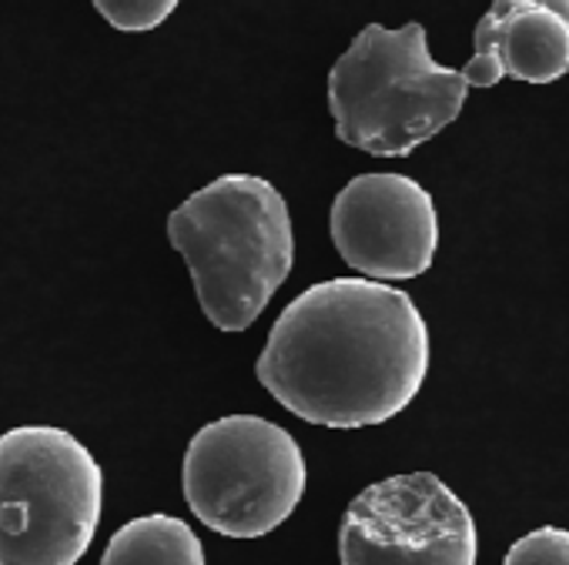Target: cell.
<instances>
[{
	"mask_svg": "<svg viewBox=\"0 0 569 565\" xmlns=\"http://www.w3.org/2000/svg\"><path fill=\"white\" fill-rule=\"evenodd\" d=\"M254 372L271 398L302 422L382 425L426 382L429 329L402 289L329 278L284 305Z\"/></svg>",
	"mask_w": 569,
	"mask_h": 565,
	"instance_id": "6da1fadb",
	"label": "cell"
},
{
	"mask_svg": "<svg viewBox=\"0 0 569 565\" xmlns=\"http://www.w3.org/2000/svg\"><path fill=\"white\" fill-rule=\"evenodd\" d=\"M168 241L218 332L251 329L296 264L289 204L258 174H221L184 198L168 218Z\"/></svg>",
	"mask_w": 569,
	"mask_h": 565,
	"instance_id": "7a4b0ae2",
	"label": "cell"
},
{
	"mask_svg": "<svg viewBox=\"0 0 569 565\" xmlns=\"http://www.w3.org/2000/svg\"><path fill=\"white\" fill-rule=\"evenodd\" d=\"M459 71L432 61L422 24H369L329 71V111L342 144L406 158L446 131L466 104Z\"/></svg>",
	"mask_w": 569,
	"mask_h": 565,
	"instance_id": "3957f363",
	"label": "cell"
},
{
	"mask_svg": "<svg viewBox=\"0 0 569 565\" xmlns=\"http://www.w3.org/2000/svg\"><path fill=\"white\" fill-rule=\"evenodd\" d=\"M104 475L58 425L0 435V565H78L101 522Z\"/></svg>",
	"mask_w": 569,
	"mask_h": 565,
	"instance_id": "277c9868",
	"label": "cell"
},
{
	"mask_svg": "<svg viewBox=\"0 0 569 565\" xmlns=\"http://www.w3.org/2000/svg\"><path fill=\"white\" fill-rule=\"evenodd\" d=\"M306 482L296 435L261 415L208 422L184 448V502L204 528L228 538H261L289 522Z\"/></svg>",
	"mask_w": 569,
	"mask_h": 565,
	"instance_id": "5b68a950",
	"label": "cell"
},
{
	"mask_svg": "<svg viewBox=\"0 0 569 565\" xmlns=\"http://www.w3.org/2000/svg\"><path fill=\"white\" fill-rule=\"evenodd\" d=\"M476 552L472 512L432 472L362 488L339 525L342 565H476Z\"/></svg>",
	"mask_w": 569,
	"mask_h": 565,
	"instance_id": "8992f818",
	"label": "cell"
},
{
	"mask_svg": "<svg viewBox=\"0 0 569 565\" xmlns=\"http://www.w3.org/2000/svg\"><path fill=\"white\" fill-rule=\"evenodd\" d=\"M332 241L369 281H406L432 268L439 218L432 194L406 174H359L332 204Z\"/></svg>",
	"mask_w": 569,
	"mask_h": 565,
	"instance_id": "52a82bcc",
	"label": "cell"
},
{
	"mask_svg": "<svg viewBox=\"0 0 569 565\" xmlns=\"http://www.w3.org/2000/svg\"><path fill=\"white\" fill-rule=\"evenodd\" d=\"M469 88L502 78L552 84L569 74V0H496L476 24V54L459 71Z\"/></svg>",
	"mask_w": 569,
	"mask_h": 565,
	"instance_id": "ba28073f",
	"label": "cell"
},
{
	"mask_svg": "<svg viewBox=\"0 0 569 565\" xmlns=\"http://www.w3.org/2000/svg\"><path fill=\"white\" fill-rule=\"evenodd\" d=\"M101 565H204V545L184 518L158 512L124 522Z\"/></svg>",
	"mask_w": 569,
	"mask_h": 565,
	"instance_id": "9c48e42d",
	"label": "cell"
},
{
	"mask_svg": "<svg viewBox=\"0 0 569 565\" xmlns=\"http://www.w3.org/2000/svg\"><path fill=\"white\" fill-rule=\"evenodd\" d=\"M94 8L111 28L138 34V31L161 28L174 14L178 4H174V0H98Z\"/></svg>",
	"mask_w": 569,
	"mask_h": 565,
	"instance_id": "30bf717a",
	"label": "cell"
},
{
	"mask_svg": "<svg viewBox=\"0 0 569 565\" xmlns=\"http://www.w3.org/2000/svg\"><path fill=\"white\" fill-rule=\"evenodd\" d=\"M502 565H569V532L556 525L532 528L512 542Z\"/></svg>",
	"mask_w": 569,
	"mask_h": 565,
	"instance_id": "8fae6325",
	"label": "cell"
}]
</instances>
